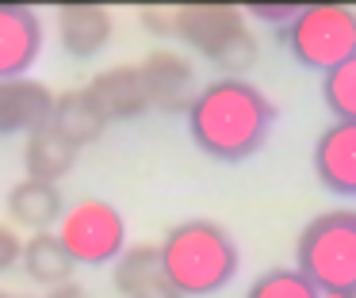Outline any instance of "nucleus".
<instances>
[{
  "label": "nucleus",
  "mask_w": 356,
  "mask_h": 298,
  "mask_svg": "<svg viewBox=\"0 0 356 298\" xmlns=\"http://www.w3.org/2000/svg\"><path fill=\"white\" fill-rule=\"evenodd\" d=\"M92 92L96 107L111 119H134V115L149 111V96H146V81H142L138 65H111L100 69L92 81L85 84Z\"/></svg>",
  "instance_id": "obj_12"
},
{
  "label": "nucleus",
  "mask_w": 356,
  "mask_h": 298,
  "mask_svg": "<svg viewBox=\"0 0 356 298\" xmlns=\"http://www.w3.org/2000/svg\"><path fill=\"white\" fill-rule=\"evenodd\" d=\"M322 96H325V107L333 111V119L356 122V53L337 61L333 69H325Z\"/></svg>",
  "instance_id": "obj_18"
},
{
  "label": "nucleus",
  "mask_w": 356,
  "mask_h": 298,
  "mask_svg": "<svg viewBox=\"0 0 356 298\" xmlns=\"http://www.w3.org/2000/svg\"><path fill=\"white\" fill-rule=\"evenodd\" d=\"M62 210H65V199H62V188H58V183L24 176V180L12 183V191H8V214L19 226H31V233L50 229L62 218Z\"/></svg>",
  "instance_id": "obj_16"
},
{
  "label": "nucleus",
  "mask_w": 356,
  "mask_h": 298,
  "mask_svg": "<svg viewBox=\"0 0 356 298\" xmlns=\"http://www.w3.org/2000/svg\"><path fill=\"white\" fill-rule=\"evenodd\" d=\"M295 272L318 295H356V210L337 206L302 226Z\"/></svg>",
  "instance_id": "obj_3"
},
{
  "label": "nucleus",
  "mask_w": 356,
  "mask_h": 298,
  "mask_svg": "<svg viewBox=\"0 0 356 298\" xmlns=\"http://www.w3.org/2000/svg\"><path fill=\"white\" fill-rule=\"evenodd\" d=\"M188 134L207 157L245 160L268 142L276 126V104L245 76H215L188 104Z\"/></svg>",
  "instance_id": "obj_1"
},
{
  "label": "nucleus",
  "mask_w": 356,
  "mask_h": 298,
  "mask_svg": "<svg viewBox=\"0 0 356 298\" xmlns=\"http://www.w3.org/2000/svg\"><path fill=\"white\" fill-rule=\"evenodd\" d=\"M280 42L307 69H333L356 53V12L348 4H299Z\"/></svg>",
  "instance_id": "obj_5"
},
{
  "label": "nucleus",
  "mask_w": 356,
  "mask_h": 298,
  "mask_svg": "<svg viewBox=\"0 0 356 298\" xmlns=\"http://www.w3.org/2000/svg\"><path fill=\"white\" fill-rule=\"evenodd\" d=\"M16 298H27V295H16Z\"/></svg>",
  "instance_id": "obj_26"
},
{
  "label": "nucleus",
  "mask_w": 356,
  "mask_h": 298,
  "mask_svg": "<svg viewBox=\"0 0 356 298\" xmlns=\"http://www.w3.org/2000/svg\"><path fill=\"white\" fill-rule=\"evenodd\" d=\"M77 165V145L62 134L58 126L42 122L27 134L24 142V168L31 180H47V183H58L65 172H73Z\"/></svg>",
  "instance_id": "obj_14"
},
{
  "label": "nucleus",
  "mask_w": 356,
  "mask_h": 298,
  "mask_svg": "<svg viewBox=\"0 0 356 298\" xmlns=\"http://www.w3.org/2000/svg\"><path fill=\"white\" fill-rule=\"evenodd\" d=\"M19 264H24V272L31 275L35 283H42V287H58V283H70L73 279V256L65 252V245L58 241L54 229H39V233H31L24 241V249H19Z\"/></svg>",
  "instance_id": "obj_17"
},
{
  "label": "nucleus",
  "mask_w": 356,
  "mask_h": 298,
  "mask_svg": "<svg viewBox=\"0 0 356 298\" xmlns=\"http://www.w3.org/2000/svg\"><path fill=\"white\" fill-rule=\"evenodd\" d=\"M0 298H16V295H8V290H0Z\"/></svg>",
  "instance_id": "obj_25"
},
{
  "label": "nucleus",
  "mask_w": 356,
  "mask_h": 298,
  "mask_svg": "<svg viewBox=\"0 0 356 298\" xmlns=\"http://www.w3.org/2000/svg\"><path fill=\"white\" fill-rule=\"evenodd\" d=\"M314 172L333 195H356V122L333 119L318 134Z\"/></svg>",
  "instance_id": "obj_10"
},
{
  "label": "nucleus",
  "mask_w": 356,
  "mask_h": 298,
  "mask_svg": "<svg viewBox=\"0 0 356 298\" xmlns=\"http://www.w3.org/2000/svg\"><path fill=\"white\" fill-rule=\"evenodd\" d=\"M54 92L35 76H8L0 81V134H31L50 122Z\"/></svg>",
  "instance_id": "obj_9"
},
{
  "label": "nucleus",
  "mask_w": 356,
  "mask_h": 298,
  "mask_svg": "<svg viewBox=\"0 0 356 298\" xmlns=\"http://www.w3.org/2000/svg\"><path fill=\"white\" fill-rule=\"evenodd\" d=\"M142 19H146V27H154L157 35H172V12H146Z\"/></svg>",
  "instance_id": "obj_22"
},
{
  "label": "nucleus",
  "mask_w": 356,
  "mask_h": 298,
  "mask_svg": "<svg viewBox=\"0 0 356 298\" xmlns=\"http://www.w3.org/2000/svg\"><path fill=\"white\" fill-rule=\"evenodd\" d=\"M47 298H88V290L81 287V283H58V287H50L47 290Z\"/></svg>",
  "instance_id": "obj_23"
},
{
  "label": "nucleus",
  "mask_w": 356,
  "mask_h": 298,
  "mask_svg": "<svg viewBox=\"0 0 356 298\" xmlns=\"http://www.w3.org/2000/svg\"><path fill=\"white\" fill-rule=\"evenodd\" d=\"M54 31L65 53L92 58L111 42V12L100 4H65L54 15Z\"/></svg>",
  "instance_id": "obj_13"
},
{
  "label": "nucleus",
  "mask_w": 356,
  "mask_h": 298,
  "mask_svg": "<svg viewBox=\"0 0 356 298\" xmlns=\"http://www.w3.org/2000/svg\"><path fill=\"white\" fill-rule=\"evenodd\" d=\"M318 298H356V295H318Z\"/></svg>",
  "instance_id": "obj_24"
},
{
  "label": "nucleus",
  "mask_w": 356,
  "mask_h": 298,
  "mask_svg": "<svg viewBox=\"0 0 356 298\" xmlns=\"http://www.w3.org/2000/svg\"><path fill=\"white\" fill-rule=\"evenodd\" d=\"M249 12H253L257 19H264V23H280V27H287L291 15L299 12V4H253Z\"/></svg>",
  "instance_id": "obj_20"
},
{
  "label": "nucleus",
  "mask_w": 356,
  "mask_h": 298,
  "mask_svg": "<svg viewBox=\"0 0 356 298\" xmlns=\"http://www.w3.org/2000/svg\"><path fill=\"white\" fill-rule=\"evenodd\" d=\"M172 35L195 53L238 76L257 61V38L245 23V12L234 4H184L172 12Z\"/></svg>",
  "instance_id": "obj_4"
},
{
  "label": "nucleus",
  "mask_w": 356,
  "mask_h": 298,
  "mask_svg": "<svg viewBox=\"0 0 356 298\" xmlns=\"http://www.w3.org/2000/svg\"><path fill=\"white\" fill-rule=\"evenodd\" d=\"M138 69H142V81H146L149 107H161L169 115L188 111V104L195 96V65L184 53L161 46V50L146 53V61Z\"/></svg>",
  "instance_id": "obj_7"
},
{
  "label": "nucleus",
  "mask_w": 356,
  "mask_h": 298,
  "mask_svg": "<svg viewBox=\"0 0 356 298\" xmlns=\"http://www.w3.org/2000/svg\"><path fill=\"white\" fill-rule=\"evenodd\" d=\"M161 267L180 298L215 295L238 275L241 252L234 233L215 218H184L165 229L157 245Z\"/></svg>",
  "instance_id": "obj_2"
},
{
  "label": "nucleus",
  "mask_w": 356,
  "mask_h": 298,
  "mask_svg": "<svg viewBox=\"0 0 356 298\" xmlns=\"http://www.w3.org/2000/svg\"><path fill=\"white\" fill-rule=\"evenodd\" d=\"M245 298H318V290L295 267H268L249 283Z\"/></svg>",
  "instance_id": "obj_19"
},
{
  "label": "nucleus",
  "mask_w": 356,
  "mask_h": 298,
  "mask_svg": "<svg viewBox=\"0 0 356 298\" xmlns=\"http://www.w3.org/2000/svg\"><path fill=\"white\" fill-rule=\"evenodd\" d=\"M50 126H58L73 145H88L108 130V115L96 107L92 92L81 84V88H65L54 92V111H50Z\"/></svg>",
  "instance_id": "obj_15"
},
{
  "label": "nucleus",
  "mask_w": 356,
  "mask_h": 298,
  "mask_svg": "<svg viewBox=\"0 0 356 298\" xmlns=\"http://www.w3.org/2000/svg\"><path fill=\"white\" fill-rule=\"evenodd\" d=\"M111 279H115V287L123 298H180V290L169 283V275H165V267H161L157 245H146V241L127 245V249L119 252Z\"/></svg>",
  "instance_id": "obj_11"
},
{
  "label": "nucleus",
  "mask_w": 356,
  "mask_h": 298,
  "mask_svg": "<svg viewBox=\"0 0 356 298\" xmlns=\"http://www.w3.org/2000/svg\"><path fill=\"white\" fill-rule=\"evenodd\" d=\"M58 241L73 264H115L127 249V218L108 199H81L58 218Z\"/></svg>",
  "instance_id": "obj_6"
},
{
  "label": "nucleus",
  "mask_w": 356,
  "mask_h": 298,
  "mask_svg": "<svg viewBox=\"0 0 356 298\" xmlns=\"http://www.w3.org/2000/svg\"><path fill=\"white\" fill-rule=\"evenodd\" d=\"M42 53V19L27 4H0V81L27 76Z\"/></svg>",
  "instance_id": "obj_8"
},
{
  "label": "nucleus",
  "mask_w": 356,
  "mask_h": 298,
  "mask_svg": "<svg viewBox=\"0 0 356 298\" xmlns=\"http://www.w3.org/2000/svg\"><path fill=\"white\" fill-rule=\"evenodd\" d=\"M19 249H24V241L16 237V229L0 226V272L12 264H19Z\"/></svg>",
  "instance_id": "obj_21"
}]
</instances>
